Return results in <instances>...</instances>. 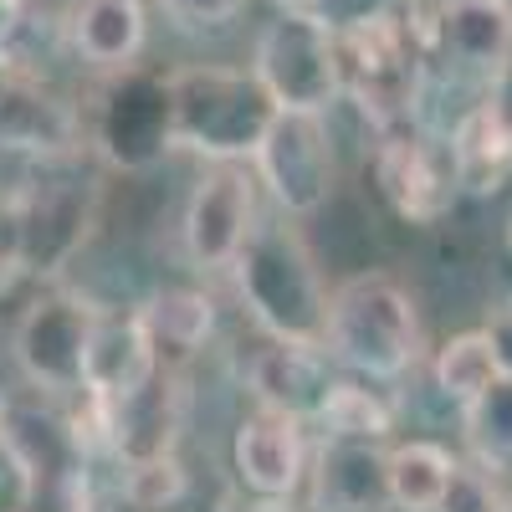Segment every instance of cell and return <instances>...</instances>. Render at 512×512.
Instances as JSON below:
<instances>
[{"instance_id":"cell-1","label":"cell","mask_w":512,"mask_h":512,"mask_svg":"<svg viewBox=\"0 0 512 512\" xmlns=\"http://www.w3.org/2000/svg\"><path fill=\"white\" fill-rule=\"evenodd\" d=\"M236 292L251 323L267 338L287 344H318L328 333V287L318 272V256L303 231L287 221H256L236 251Z\"/></svg>"},{"instance_id":"cell-2","label":"cell","mask_w":512,"mask_h":512,"mask_svg":"<svg viewBox=\"0 0 512 512\" xmlns=\"http://www.w3.org/2000/svg\"><path fill=\"white\" fill-rule=\"evenodd\" d=\"M169 103V144L205 159H246L262 144L277 103L256 82V72L236 67H180L164 77Z\"/></svg>"},{"instance_id":"cell-3","label":"cell","mask_w":512,"mask_h":512,"mask_svg":"<svg viewBox=\"0 0 512 512\" xmlns=\"http://www.w3.org/2000/svg\"><path fill=\"white\" fill-rule=\"evenodd\" d=\"M323 349L364 379H400L420 359V313L405 282L390 272H359L328 292Z\"/></svg>"},{"instance_id":"cell-4","label":"cell","mask_w":512,"mask_h":512,"mask_svg":"<svg viewBox=\"0 0 512 512\" xmlns=\"http://www.w3.org/2000/svg\"><path fill=\"white\" fill-rule=\"evenodd\" d=\"M333 47H338V93H349L374 128L395 134L415 118L425 52L415 47L400 16H379L369 26L338 31Z\"/></svg>"},{"instance_id":"cell-5","label":"cell","mask_w":512,"mask_h":512,"mask_svg":"<svg viewBox=\"0 0 512 512\" xmlns=\"http://www.w3.org/2000/svg\"><path fill=\"white\" fill-rule=\"evenodd\" d=\"M256 82L267 88L277 108L297 113H323L338 98V47L333 31H323L313 16L287 11L262 26L256 36V57H251Z\"/></svg>"},{"instance_id":"cell-6","label":"cell","mask_w":512,"mask_h":512,"mask_svg":"<svg viewBox=\"0 0 512 512\" xmlns=\"http://www.w3.org/2000/svg\"><path fill=\"white\" fill-rule=\"evenodd\" d=\"M93 308L77 292H41L16 323V364L31 379L36 395H82V369H88Z\"/></svg>"},{"instance_id":"cell-7","label":"cell","mask_w":512,"mask_h":512,"mask_svg":"<svg viewBox=\"0 0 512 512\" xmlns=\"http://www.w3.org/2000/svg\"><path fill=\"white\" fill-rule=\"evenodd\" d=\"M251 159L262 169V185L272 190V200L287 216L323 210V200L333 190V139H328L323 113L277 108Z\"/></svg>"},{"instance_id":"cell-8","label":"cell","mask_w":512,"mask_h":512,"mask_svg":"<svg viewBox=\"0 0 512 512\" xmlns=\"http://www.w3.org/2000/svg\"><path fill=\"white\" fill-rule=\"evenodd\" d=\"M82 128H88V139L108 154V164H118V169H149L169 149L164 77H144L134 67L113 72V82L98 93L93 118Z\"/></svg>"},{"instance_id":"cell-9","label":"cell","mask_w":512,"mask_h":512,"mask_svg":"<svg viewBox=\"0 0 512 512\" xmlns=\"http://www.w3.org/2000/svg\"><path fill=\"white\" fill-rule=\"evenodd\" d=\"M379 190L390 200L405 221L415 226H436L451 216V205L461 195V175H456V154H451V139L441 134H390L379 149Z\"/></svg>"},{"instance_id":"cell-10","label":"cell","mask_w":512,"mask_h":512,"mask_svg":"<svg viewBox=\"0 0 512 512\" xmlns=\"http://www.w3.org/2000/svg\"><path fill=\"white\" fill-rule=\"evenodd\" d=\"M256 226V180L236 159H216L200 175V185L190 190V205H185V251L190 262L216 272V267H231L241 241L251 236Z\"/></svg>"},{"instance_id":"cell-11","label":"cell","mask_w":512,"mask_h":512,"mask_svg":"<svg viewBox=\"0 0 512 512\" xmlns=\"http://www.w3.org/2000/svg\"><path fill=\"white\" fill-rule=\"evenodd\" d=\"M318 512H390V451L374 436H323L313 456Z\"/></svg>"},{"instance_id":"cell-12","label":"cell","mask_w":512,"mask_h":512,"mask_svg":"<svg viewBox=\"0 0 512 512\" xmlns=\"http://www.w3.org/2000/svg\"><path fill=\"white\" fill-rule=\"evenodd\" d=\"M236 477L256 497H292L297 482L308 477V446H303V420L282 410H256L236 425Z\"/></svg>"},{"instance_id":"cell-13","label":"cell","mask_w":512,"mask_h":512,"mask_svg":"<svg viewBox=\"0 0 512 512\" xmlns=\"http://www.w3.org/2000/svg\"><path fill=\"white\" fill-rule=\"evenodd\" d=\"M246 390L256 395L262 410H282L292 420H318L333 374L318 344H287V338H267L262 349L246 359Z\"/></svg>"},{"instance_id":"cell-14","label":"cell","mask_w":512,"mask_h":512,"mask_svg":"<svg viewBox=\"0 0 512 512\" xmlns=\"http://www.w3.org/2000/svg\"><path fill=\"white\" fill-rule=\"evenodd\" d=\"M431 52L492 82L512 57V0H441Z\"/></svg>"},{"instance_id":"cell-15","label":"cell","mask_w":512,"mask_h":512,"mask_svg":"<svg viewBox=\"0 0 512 512\" xmlns=\"http://www.w3.org/2000/svg\"><path fill=\"white\" fill-rule=\"evenodd\" d=\"M88 144L82 113L41 93L31 77H16V88L0 103V149L6 154H31V159H67Z\"/></svg>"},{"instance_id":"cell-16","label":"cell","mask_w":512,"mask_h":512,"mask_svg":"<svg viewBox=\"0 0 512 512\" xmlns=\"http://www.w3.org/2000/svg\"><path fill=\"white\" fill-rule=\"evenodd\" d=\"M180 369L159 364L134 395L108 400L113 415V456L118 461H139V456H164L175 451V431H180Z\"/></svg>"},{"instance_id":"cell-17","label":"cell","mask_w":512,"mask_h":512,"mask_svg":"<svg viewBox=\"0 0 512 512\" xmlns=\"http://www.w3.org/2000/svg\"><path fill=\"white\" fill-rule=\"evenodd\" d=\"M159 369V354L149 344V328L134 313H98L93 344H88V369H82V390L103 400H123Z\"/></svg>"},{"instance_id":"cell-18","label":"cell","mask_w":512,"mask_h":512,"mask_svg":"<svg viewBox=\"0 0 512 512\" xmlns=\"http://www.w3.org/2000/svg\"><path fill=\"white\" fill-rule=\"evenodd\" d=\"M144 31V0H77L67 16L72 52L103 72L134 67V57L144 52Z\"/></svg>"},{"instance_id":"cell-19","label":"cell","mask_w":512,"mask_h":512,"mask_svg":"<svg viewBox=\"0 0 512 512\" xmlns=\"http://www.w3.org/2000/svg\"><path fill=\"white\" fill-rule=\"evenodd\" d=\"M451 154H456L461 190H472V195H497L512 180V123L492 108V98L472 103L456 118Z\"/></svg>"},{"instance_id":"cell-20","label":"cell","mask_w":512,"mask_h":512,"mask_svg":"<svg viewBox=\"0 0 512 512\" xmlns=\"http://www.w3.org/2000/svg\"><path fill=\"white\" fill-rule=\"evenodd\" d=\"M144 328H149V344L159 354V364L180 369L185 359H195L205 349L210 328H216V308H210V297L195 292V287H164L154 292L149 303L139 308Z\"/></svg>"},{"instance_id":"cell-21","label":"cell","mask_w":512,"mask_h":512,"mask_svg":"<svg viewBox=\"0 0 512 512\" xmlns=\"http://www.w3.org/2000/svg\"><path fill=\"white\" fill-rule=\"evenodd\" d=\"M461 425L482 472L512 477V379L507 374H497L472 405H461Z\"/></svg>"},{"instance_id":"cell-22","label":"cell","mask_w":512,"mask_h":512,"mask_svg":"<svg viewBox=\"0 0 512 512\" xmlns=\"http://www.w3.org/2000/svg\"><path fill=\"white\" fill-rule=\"evenodd\" d=\"M456 472V456L436 441H405L390 451V502L400 512H431Z\"/></svg>"},{"instance_id":"cell-23","label":"cell","mask_w":512,"mask_h":512,"mask_svg":"<svg viewBox=\"0 0 512 512\" xmlns=\"http://www.w3.org/2000/svg\"><path fill=\"white\" fill-rule=\"evenodd\" d=\"M497 374H502V369H497V354H492V338H487L482 328L446 338L441 354H436V390H441L451 405H472Z\"/></svg>"},{"instance_id":"cell-24","label":"cell","mask_w":512,"mask_h":512,"mask_svg":"<svg viewBox=\"0 0 512 512\" xmlns=\"http://www.w3.org/2000/svg\"><path fill=\"white\" fill-rule=\"evenodd\" d=\"M318 425L328 436H374V441H384L395 431V410L384 405L374 390H364V384L333 379V390H328V400L318 410Z\"/></svg>"},{"instance_id":"cell-25","label":"cell","mask_w":512,"mask_h":512,"mask_svg":"<svg viewBox=\"0 0 512 512\" xmlns=\"http://www.w3.org/2000/svg\"><path fill=\"white\" fill-rule=\"evenodd\" d=\"M118 492H123V502L134 512H164V507H175L185 497V466L175 461V451L123 461Z\"/></svg>"},{"instance_id":"cell-26","label":"cell","mask_w":512,"mask_h":512,"mask_svg":"<svg viewBox=\"0 0 512 512\" xmlns=\"http://www.w3.org/2000/svg\"><path fill=\"white\" fill-rule=\"evenodd\" d=\"M507 507H512V497L497 487L492 472L456 461V472H451V482H446V492L431 512H507Z\"/></svg>"},{"instance_id":"cell-27","label":"cell","mask_w":512,"mask_h":512,"mask_svg":"<svg viewBox=\"0 0 512 512\" xmlns=\"http://www.w3.org/2000/svg\"><path fill=\"white\" fill-rule=\"evenodd\" d=\"M287 11H303V16H313L323 31H354V26H369V21H379V16H395V6L400 0H282Z\"/></svg>"},{"instance_id":"cell-28","label":"cell","mask_w":512,"mask_h":512,"mask_svg":"<svg viewBox=\"0 0 512 512\" xmlns=\"http://www.w3.org/2000/svg\"><path fill=\"white\" fill-rule=\"evenodd\" d=\"M159 6L185 26H226L241 16L246 0H159Z\"/></svg>"},{"instance_id":"cell-29","label":"cell","mask_w":512,"mask_h":512,"mask_svg":"<svg viewBox=\"0 0 512 512\" xmlns=\"http://www.w3.org/2000/svg\"><path fill=\"white\" fill-rule=\"evenodd\" d=\"M36 487H31V477H26V466L16 461V451L6 446V436H0V512H6L11 502H26Z\"/></svg>"},{"instance_id":"cell-30","label":"cell","mask_w":512,"mask_h":512,"mask_svg":"<svg viewBox=\"0 0 512 512\" xmlns=\"http://www.w3.org/2000/svg\"><path fill=\"white\" fill-rule=\"evenodd\" d=\"M482 333L492 338V354H497V369H502V374L512 379V303H497Z\"/></svg>"},{"instance_id":"cell-31","label":"cell","mask_w":512,"mask_h":512,"mask_svg":"<svg viewBox=\"0 0 512 512\" xmlns=\"http://www.w3.org/2000/svg\"><path fill=\"white\" fill-rule=\"evenodd\" d=\"M492 108L512 123V57H507V67L492 77Z\"/></svg>"},{"instance_id":"cell-32","label":"cell","mask_w":512,"mask_h":512,"mask_svg":"<svg viewBox=\"0 0 512 512\" xmlns=\"http://www.w3.org/2000/svg\"><path fill=\"white\" fill-rule=\"evenodd\" d=\"M26 16V0H0V47H11V36L21 31Z\"/></svg>"},{"instance_id":"cell-33","label":"cell","mask_w":512,"mask_h":512,"mask_svg":"<svg viewBox=\"0 0 512 512\" xmlns=\"http://www.w3.org/2000/svg\"><path fill=\"white\" fill-rule=\"evenodd\" d=\"M16 57H11V47H0V103H6V93L16 88Z\"/></svg>"},{"instance_id":"cell-34","label":"cell","mask_w":512,"mask_h":512,"mask_svg":"<svg viewBox=\"0 0 512 512\" xmlns=\"http://www.w3.org/2000/svg\"><path fill=\"white\" fill-rule=\"evenodd\" d=\"M226 512H292L287 497H262V502H246V507H226Z\"/></svg>"},{"instance_id":"cell-35","label":"cell","mask_w":512,"mask_h":512,"mask_svg":"<svg viewBox=\"0 0 512 512\" xmlns=\"http://www.w3.org/2000/svg\"><path fill=\"white\" fill-rule=\"evenodd\" d=\"M6 512H21V507H6Z\"/></svg>"},{"instance_id":"cell-36","label":"cell","mask_w":512,"mask_h":512,"mask_svg":"<svg viewBox=\"0 0 512 512\" xmlns=\"http://www.w3.org/2000/svg\"><path fill=\"white\" fill-rule=\"evenodd\" d=\"M507 246H512V231H507Z\"/></svg>"},{"instance_id":"cell-37","label":"cell","mask_w":512,"mask_h":512,"mask_svg":"<svg viewBox=\"0 0 512 512\" xmlns=\"http://www.w3.org/2000/svg\"><path fill=\"white\" fill-rule=\"evenodd\" d=\"M507 512H512V507H507Z\"/></svg>"}]
</instances>
